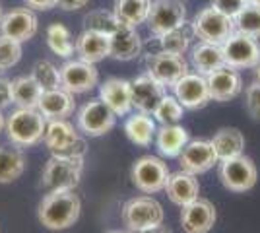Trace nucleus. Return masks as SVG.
Wrapping results in <instances>:
<instances>
[{
	"label": "nucleus",
	"mask_w": 260,
	"mask_h": 233,
	"mask_svg": "<svg viewBox=\"0 0 260 233\" xmlns=\"http://www.w3.org/2000/svg\"><path fill=\"white\" fill-rule=\"evenodd\" d=\"M76 122L78 130L84 136L98 138V136H103L109 130H113V126L117 122V115L103 99H89L80 107Z\"/></svg>",
	"instance_id": "obj_9"
},
{
	"label": "nucleus",
	"mask_w": 260,
	"mask_h": 233,
	"mask_svg": "<svg viewBox=\"0 0 260 233\" xmlns=\"http://www.w3.org/2000/svg\"><path fill=\"white\" fill-rule=\"evenodd\" d=\"M60 76H62V88L74 95L87 93L99 84V70L95 64L86 62L82 58L66 60L60 66Z\"/></svg>",
	"instance_id": "obj_14"
},
{
	"label": "nucleus",
	"mask_w": 260,
	"mask_h": 233,
	"mask_svg": "<svg viewBox=\"0 0 260 233\" xmlns=\"http://www.w3.org/2000/svg\"><path fill=\"white\" fill-rule=\"evenodd\" d=\"M25 171V155L16 144H0V185L14 183Z\"/></svg>",
	"instance_id": "obj_28"
},
{
	"label": "nucleus",
	"mask_w": 260,
	"mask_h": 233,
	"mask_svg": "<svg viewBox=\"0 0 260 233\" xmlns=\"http://www.w3.org/2000/svg\"><path fill=\"white\" fill-rule=\"evenodd\" d=\"M37 109L43 113L47 121H56V119H68L72 113L76 111V101L74 93H70L64 88L47 89L43 91Z\"/></svg>",
	"instance_id": "obj_21"
},
{
	"label": "nucleus",
	"mask_w": 260,
	"mask_h": 233,
	"mask_svg": "<svg viewBox=\"0 0 260 233\" xmlns=\"http://www.w3.org/2000/svg\"><path fill=\"white\" fill-rule=\"evenodd\" d=\"M87 2H89V0H58L56 6L64 12H76V10H80V8H86Z\"/></svg>",
	"instance_id": "obj_43"
},
{
	"label": "nucleus",
	"mask_w": 260,
	"mask_h": 233,
	"mask_svg": "<svg viewBox=\"0 0 260 233\" xmlns=\"http://www.w3.org/2000/svg\"><path fill=\"white\" fill-rule=\"evenodd\" d=\"M171 89H173L175 97L181 101V105L188 111L204 109L212 101L206 76H202L198 72H186Z\"/></svg>",
	"instance_id": "obj_13"
},
{
	"label": "nucleus",
	"mask_w": 260,
	"mask_h": 233,
	"mask_svg": "<svg viewBox=\"0 0 260 233\" xmlns=\"http://www.w3.org/2000/svg\"><path fill=\"white\" fill-rule=\"evenodd\" d=\"M150 6H152V0H115L113 12L122 25L138 27L140 23H146L148 20Z\"/></svg>",
	"instance_id": "obj_30"
},
{
	"label": "nucleus",
	"mask_w": 260,
	"mask_h": 233,
	"mask_svg": "<svg viewBox=\"0 0 260 233\" xmlns=\"http://www.w3.org/2000/svg\"><path fill=\"white\" fill-rule=\"evenodd\" d=\"M188 140V130L179 124H161V128L155 132L157 150L165 157H179Z\"/></svg>",
	"instance_id": "obj_27"
},
{
	"label": "nucleus",
	"mask_w": 260,
	"mask_h": 233,
	"mask_svg": "<svg viewBox=\"0 0 260 233\" xmlns=\"http://www.w3.org/2000/svg\"><path fill=\"white\" fill-rule=\"evenodd\" d=\"M122 225L134 233H142L153 229L163 223L161 204L152 196H136L130 198L120 210Z\"/></svg>",
	"instance_id": "obj_6"
},
{
	"label": "nucleus",
	"mask_w": 260,
	"mask_h": 233,
	"mask_svg": "<svg viewBox=\"0 0 260 233\" xmlns=\"http://www.w3.org/2000/svg\"><path fill=\"white\" fill-rule=\"evenodd\" d=\"M45 39H47L49 49L60 58H70L76 53V41H72V34L64 23H51L45 31Z\"/></svg>",
	"instance_id": "obj_32"
},
{
	"label": "nucleus",
	"mask_w": 260,
	"mask_h": 233,
	"mask_svg": "<svg viewBox=\"0 0 260 233\" xmlns=\"http://www.w3.org/2000/svg\"><path fill=\"white\" fill-rule=\"evenodd\" d=\"M210 4L229 18H235L239 12L247 6V0H210Z\"/></svg>",
	"instance_id": "obj_40"
},
{
	"label": "nucleus",
	"mask_w": 260,
	"mask_h": 233,
	"mask_svg": "<svg viewBox=\"0 0 260 233\" xmlns=\"http://www.w3.org/2000/svg\"><path fill=\"white\" fill-rule=\"evenodd\" d=\"M84 173V157L51 155L41 173V187L47 192L58 189H76Z\"/></svg>",
	"instance_id": "obj_5"
},
{
	"label": "nucleus",
	"mask_w": 260,
	"mask_h": 233,
	"mask_svg": "<svg viewBox=\"0 0 260 233\" xmlns=\"http://www.w3.org/2000/svg\"><path fill=\"white\" fill-rule=\"evenodd\" d=\"M233 23H235V31L250 35L254 39H260V6H256V4H247L233 18Z\"/></svg>",
	"instance_id": "obj_35"
},
{
	"label": "nucleus",
	"mask_w": 260,
	"mask_h": 233,
	"mask_svg": "<svg viewBox=\"0 0 260 233\" xmlns=\"http://www.w3.org/2000/svg\"><path fill=\"white\" fill-rule=\"evenodd\" d=\"M146 72L155 78L165 88H173L175 84L188 72V62L184 55H173L167 51H157L148 56Z\"/></svg>",
	"instance_id": "obj_12"
},
{
	"label": "nucleus",
	"mask_w": 260,
	"mask_h": 233,
	"mask_svg": "<svg viewBox=\"0 0 260 233\" xmlns=\"http://www.w3.org/2000/svg\"><path fill=\"white\" fill-rule=\"evenodd\" d=\"M82 200L74 189H58L49 190L39 202L37 218L43 227L51 231H62L72 227L80 218Z\"/></svg>",
	"instance_id": "obj_1"
},
{
	"label": "nucleus",
	"mask_w": 260,
	"mask_h": 233,
	"mask_svg": "<svg viewBox=\"0 0 260 233\" xmlns=\"http://www.w3.org/2000/svg\"><path fill=\"white\" fill-rule=\"evenodd\" d=\"M142 53V37L136 27L120 25L111 35V58L115 60H132Z\"/></svg>",
	"instance_id": "obj_24"
},
{
	"label": "nucleus",
	"mask_w": 260,
	"mask_h": 233,
	"mask_svg": "<svg viewBox=\"0 0 260 233\" xmlns=\"http://www.w3.org/2000/svg\"><path fill=\"white\" fill-rule=\"evenodd\" d=\"M190 64L202 76H208L217 68L225 66V56H223L221 45L198 41V45H194L190 51Z\"/></svg>",
	"instance_id": "obj_25"
},
{
	"label": "nucleus",
	"mask_w": 260,
	"mask_h": 233,
	"mask_svg": "<svg viewBox=\"0 0 260 233\" xmlns=\"http://www.w3.org/2000/svg\"><path fill=\"white\" fill-rule=\"evenodd\" d=\"M247 4H256V6H260V0H247Z\"/></svg>",
	"instance_id": "obj_48"
},
{
	"label": "nucleus",
	"mask_w": 260,
	"mask_h": 233,
	"mask_svg": "<svg viewBox=\"0 0 260 233\" xmlns=\"http://www.w3.org/2000/svg\"><path fill=\"white\" fill-rule=\"evenodd\" d=\"M245 103H247V111L250 113L252 119H260V82H252L245 89Z\"/></svg>",
	"instance_id": "obj_39"
},
{
	"label": "nucleus",
	"mask_w": 260,
	"mask_h": 233,
	"mask_svg": "<svg viewBox=\"0 0 260 233\" xmlns=\"http://www.w3.org/2000/svg\"><path fill=\"white\" fill-rule=\"evenodd\" d=\"M190 31L198 41L214 45H223L229 35L235 31L233 18L214 8L212 4L202 8L190 22Z\"/></svg>",
	"instance_id": "obj_4"
},
{
	"label": "nucleus",
	"mask_w": 260,
	"mask_h": 233,
	"mask_svg": "<svg viewBox=\"0 0 260 233\" xmlns=\"http://www.w3.org/2000/svg\"><path fill=\"white\" fill-rule=\"evenodd\" d=\"M142 233H173V231L161 223V225H157V227H153V229H148V231H142Z\"/></svg>",
	"instance_id": "obj_44"
},
{
	"label": "nucleus",
	"mask_w": 260,
	"mask_h": 233,
	"mask_svg": "<svg viewBox=\"0 0 260 233\" xmlns=\"http://www.w3.org/2000/svg\"><path fill=\"white\" fill-rule=\"evenodd\" d=\"M165 192L173 204L183 208L188 202H192L200 196V183H198L196 175L181 169V171L169 175V181L165 185Z\"/></svg>",
	"instance_id": "obj_23"
},
{
	"label": "nucleus",
	"mask_w": 260,
	"mask_h": 233,
	"mask_svg": "<svg viewBox=\"0 0 260 233\" xmlns=\"http://www.w3.org/2000/svg\"><path fill=\"white\" fill-rule=\"evenodd\" d=\"M76 55L78 58L98 64L111 55V35L84 29L76 37Z\"/></svg>",
	"instance_id": "obj_22"
},
{
	"label": "nucleus",
	"mask_w": 260,
	"mask_h": 233,
	"mask_svg": "<svg viewBox=\"0 0 260 233\" xmlns=\"http://www.w3.org/2000/svg\"><path fill=\"white\" fill-rule=\"evenodd\" d=\"M124 132H126L132 144L140 146V148H148L155 140V132H157L155 119L150 113H134L124 122Z\"/></svg>",
	"instance_id": "obj_26"
},
{
	"label": "nucleus",
	"mask_w": 260,
	"mask_h": 233,
	"mask_svg": "<svg viewBox=\"0 0 260 233\" xmlns=\"http://www.w3.org/2000/svg\"><path fill=\"white\" fill-rule=\"evenodd\" d=\"M130 91H132V109L152 115L157 103L167 93V88L146 72L130 80Z\"/></svg>",
	"instance_id": "obj_18"
},
{
	"label": "nucleus",
	"mask_w": 260,
	"mask_h": 233,
	"mask_svg": "<svg viewBox=\"0 0 260 233\" xmlns=\"http://www.w3.org/2000/svg\"><path fill=\"white\" fill-rule=\"evenodd\" d=\"M12 89H14V103L25 109H37L39 99L45 91L31 74L12 80Z\"/></svg>",
	"instance_id": "obj_31"
},
{
	"label": "nucleus",
	"mask_w": 260,
	"mask_h": 233,
	"mask_svg": "<svg viewBox=\"0 0 260 233\" xmlns=\"http://www.w3.org/2000/svg\"><path fill=\"white\" fill-rule=\"evenodd\" d=\"M183 115L184 107L181 105V101L175 95H167V93L163 95V99L157 103V107L152 113L155 122H159V124H177L183 119Z\"/></svg>",
	"instance_id": "obj_36"
},
{
	"label": "nucleus",
	"mask_w": 260,
	"mask_h": 233,
	"mask_svg": "<svg viewBox=\"0 0 260 233\" xmlns=\"http://www.w3.org/2000/svg\"><path fill=\"white\" fill-rule=\"evenodd\" d=\"M192 31H188L186 27H179L173 31H167V34L155 37L157 43H159V51H167V53H173V55H184L188 49H190V41H192Z\"/></svg>",
	"instance_id": "obj_34"
},
{
	"label": "nucleus",
	"mask_w": 260,
	"mask_h": 233,
	"mask_svg": "<svg viewBox=\"0 0 260 233\" xmlns=\"http://www.w3.org/2000/svg\"><path fill=\"white\" fill-rule=\"evenodd\" d=\"M212 146L216 150L217 159H229V157H235L241 155L245 150V136L239 128L233 126H225V128H219L214 136H212Z\"/></svg>",
	"instance_id": "obj_29"
},
{
	"label": "nucleus",
	"mask_w": 260,
	"mask_h": 233,
	"mask_svg": "<svg viewBox=\"0 0 260 233\" xmlns=\"http://www.w3.org/2000/svg\"><path fill=\"white\" fill-rule=\"evenodd\" d=\"M2 72H4V70H2V68H0V76H2Z\"/></svg>",
	"instance_id": "obj_50"
},
{
	"label": "nucleus",
	"mask_w": 260,
	"mask_h": 233,
	"mask_svg": "<svg viewBox=\"0 0 260 233\" xmlns=\"http://www.w3.org/2000/svg\"><path fill=\"white\" fill-rule=\"evenodd\" d=\"M99 99H103L117 117L128 115L132 109V91L130 80L124 78H109L99 86Z\"/></svg>",
	"instance_id": "obj_20"
},
{
	"label": "nucleus",
	"mask_w": 260,
	"mask_h": 233,
	"mask_svg": "<svg viewBox=\"0 0 260 233\" xmlns=\"http://www.w3.org/2000/svg\"><path fill=\"white\" fill-rule=\"evenodd\" d=\"M27 8H31L35 12H45V10H51L58 4V0H23Z\"/></svg>",
	"instance_id": "obj_42"
},
{
	"label": "nucleus",
	"mask_w": 260,
	"mask_h": 233,
	"mask_svg": "<svg viewBox=\"0 0 260 233\" xmlns=\"http://www.w3.org/2000/svg\"><path fill=\"white\" fill-rule=\"evenodd\" d=\"M217 175L221 185L231 192H247L256 185L258 171L254 161L247 155H235L229 159H221L217 167Z\"/></svg>",
	"instance_id": "obj_8"
},
{
	"label": "nucleus",
	"mask_w": 260,
	"mask_h": 233,
	"mask_svg": "<svg viewBox=\"0 0 260 233\" xmlns=\"http://www.w3.org/2000/svg\"><path fill=\"white\" fill-rule=\"evenodd\" d=\"M47 119L39 109H25L18 107L12 115L6 117V134L12 144L20 148H29L43 142Z\"/></svg>",
	"instance_id": "obj_2"
},
{
	"label": "nucleus",
	"mask_w": 260,
	"mask_h": 233,
	"mask_svg": "<svg viewBox=\"0 0 260 233\" xmlns=\"http://www.w3.org/2000/svg\"><path fill=\"white\" fill-rule=\"evenodd\" d=\"M14 103V89H12V80L0 76V109L8 107Z\"/></svg>",
	"instance_id": "obj_41"
},
{
	"label": "nucleus",
	"mask_w": 260,
	"mask_h": 233,
	"mask_svg": "<svg viewBox=\"0 0 260 233\" xmlns=\"http://www.w3.org/2000/svg\"><path fill=\"white\" fill-rule=\"evenodd\" d=\"M43 142L51 154L60 157H84L87 152L86 138H82L66 119L47 121Z\"/></svg>",
	"instance_id": "obj_3"
},
{
	"label": "nucleus",
	"mask_w": 260,
	"mask_h": 233,
	"mask_svg": "<svg viewBox=\"0 0 260 233\" xmlns=\"http://www.w3.org/2000/svg\"><path fill=\"white\" fill-rule=\"evenodd\" d=\"M31 76L39 82V86L47 89L62 88V76H60V68L54 66L51 60H37L31 68Z\"/></svg>",
	"instance_id": "obj_37"
},
{
	"label": "nucleus",
	"mask_w": 260,
	"mask_h": 233,
	"mask_svg": "<svg viewBox=\"0 0 260 233\" xmlns=\"http://www.w3.org/2000/svg\"><path fill=\"white\" fill-rule=\"evenodd\" d=\"M217 222L216 206L206 198L188 202L181 210V225L184 233H208Z\"/></svg>",
	"instance_id": "obj_17"
},
{
	"label": "nucleus",
	"mask_w": 260,
	"mask_h": 233,
	"mask_svg": "<svg viewBox=\"0 0 260 233\" xmlns=\"http://www.w3.org/2000/svg\"><path fill=\"white\" fill-rule=\"evenodd\" d=\"M206 80L208 89H210V97H212V101H219V103L235 99L241 93V89H243L241 74L235 68L228 66V64L214 70L212 74H208Z\"/></svg>",
	"instance_id": "obj_19"
},
{
	"label": "nucleus",
	"mask_w": 260,
	"mask_h": 233,
	"mask_svg": "<svg viewBox=\"0 0 260 233\" xmlns=\"http://www.w3.org/2000/svg\"><path fill=\"white\" fill-rule=\"evenodd\" d=\"M2 130H6V117H4V113L0 109V132H2Z\"/></svg>",
	"instance_id": "obj_45"
},
{
	"label": "nucleus",
	"mask_w": 260,
	"mask_h": 233,
	"mask_svg": "<svg viewBox=\"0 0 260 233\" xmlns=\"http://www.w3.org/2000/svg\"><path fill=\"white\" fill-rule=\"evenodd\" d=\"M221 49L225 56V64L235 70L256 68L260 64V43L258 39L250 35L233 31L229 39H225V43L221 45Z\"/></svg>",
	"instance_id": "obj_11"
},
{
	"label": "nucleus",
	"mask_w": 260,
	"mask_h": 233,
	"mask_svg": "<svg viewBox=\"0 0 260 233\" xmlns=\"http://www.w3.org/2000/svg\"><path fill=\"white\" fill-rule=\"evenodd\" d=\"M122 23L119 22V18L115 16L113 10H91L89 14L84 16V29H91V31H99V34L113 35L119 29Z\"/></svg>",
	"instance_id": "obj_33"
},
{
	"label": "nucleus",
	"mask_w": 260,
	"mask_h": 233,
	"mask_svg": "<svg viewBox=\"0 0 260 233\" xmlns=\"http://www.w3.org/2000/svg\"><path fill=\"white\" fill-rule=\"evenodd\" d=\"M254 72H256V80L260 82V64H258L256 68H254Z\"/></svg>",
	"instance_id": "obj_47"
},
{
	"label": "nucleus",
	"mask_w": 260,
	"mask_h": 233,
	"mask_svg": "<svg viewBox=\"0 0 260 233\" xmlns=\"http://www.w3.org/2000/svg\"><path fill=\"white\" fill-rule=\"evenodd\" d=\"M169 175H171V171H169L167 163L155 155L138 157L130 171V179H132L134 187L142 190L144 194H155L159 190H165Z\"/></svg>",
	"instance_id": "obj_7"
},
{
	"label": "nucleus",
	"mask_w": 260,
	"mask_h": 233,
	"mask_svg": "<svg viewBox=\"0 0 260 233\" xmlns=\"http://www.w3.org/2000/svg\"><path fill=\"white\" fill-rule=\"evenodd\" d=\"M39 31V18L31 8H14L6 12L0 22V34L16 39L20 43H25L33 39Z\"/></svg>",
	"instance_id": "obj_15"
},
{
	"label": "nucleus",
	"mask_w": 260,
	"mask_h": 233,
	"mask_svg": "<svg viewBox=\"0 0 260 233\" xmlns=\"http://www.w3.org/2000/svg\"><path fill=\"white\" fill-rule=\"evenodd\" d=\"M148 29L153 37L179 29L186 23V8L181 0H152L148 14Z\"/></svg>",
	"instance_id": "obj_10"
},
{
	"label": "nucleus",
	"mask_w": 260,
	"mask_h": 233,
	"mask_svg": "<svg viewBox=\"0 0 260 233\" xmlns=\"http://www.w3.org/2000/svg\"><path fill=\"white\" fill-rule=\"evenodd\" d=\"M216 163H219V159L210 140H188V144L184 146L179 155L181 169L192 175H202Z\"/></svg>",
	"instance_id": "obj_16"
},
{
	"label": "nucleus",
	"mask_w": 260,
	"mask_h": 233,
	"mask_svg": "<svg viewBox=\"0 0 260 233\" xmlns=\"http://www.w3.org/2000/svg\"><path fill=\"white\" fill-rule=\"evenodd\" d=\"M22 53L23 51L20 41L0 34V68L2 70L16 66L20 62V58H22Z\"/></svg>",
	"instance_id": "obj_38"
},
{
	"label": "nucleus",
	"mask_w": 260,
	"mask_h": 233,
	"mask_svg": "<svg viewBox=\"0 0 260 233\" xmlns=\"http://www.w3.org/2000/svg\"><path fill=\"white\" fill-rule=\"evenodd\" d=\"M107 233H134V231H130V229L124 227V229H113V231H107Z\"/></svg>",
	"instance_id": "obj_46"
},
{
	"label": "nucleus",
	"mask_w": 260,
	"mask_h": 233,
	"mask_svg": "<svg viewBox=\"0 0 260 233\" xmlns=\"http://www.w3.org/2000/svg\"><path fill=\"white\" fill-rule=\"evenodd\" d=\"M2 18H4V8H2V4H0V22H2Z\"/></svg>",
	"instance_id": "obj_49"
}]
</instances>
